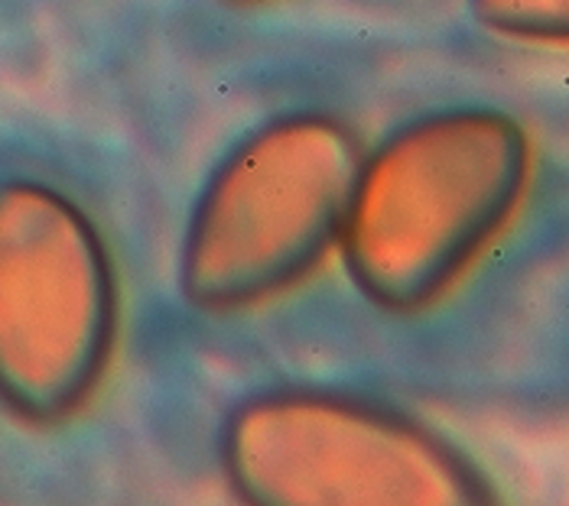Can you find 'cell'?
Returning a JSON list of instances; mask_svg holds the SVG:
<instances>
[{
  "instance_id": "1",
  "label": "cell",
  "mask_w": 569,
  "mask_h": 506,
  "mask_svg": "<svg viewBox=\"0 0 569 506\" xmlns=\"http://www.w3.org/2000/svg\"><path fill=\"white\" fill-rule=\"evenodd\" d=\"M527 130L495 108H449L397 126L355 169L339 251L371 305L430 308L482 260L521 209Z\"/></svg>"
},
{
  "instance_id": "2",
  "label": "cell",
  "mask_w": 569,
  "mask_h": 506,
  "mask_svg": "<svg viewBox=\"0 0 569 506\" xmlns=\"http://www.w3.org/2000/svg\"><path fill=\"white\" fill-rule=\"evenodd\" d=\"M361 143L322 111L244 133L202 185L179 244V293L199 312L277 298L339 244Z\"/></svg>"
},
{
  "instance_id": "3",
  "label": "cell",
  "mask_w": 569,
  "mask_h": 506,
  "mask_svg": "<svg viewBox=\"0 0 569 506\" xmlns=\"http://www.w3.org/2000/svg\"><path fill=\"white\" fill-rule=\"evenodd\" d=\"M221 470L248 504H488L479 464L427 422L378 399L283 386L221 428Z\"/></svg>"
},
{
  "instance_id": "4",
  "label": "cell",
  "mask_w": 569,
  "mask_h": 506,
  "mask_svg": "<svg viewBox=\"0 0 569 506\" xmlns=\"http://www.w3.org/2000/svg\"><path fill=\"white\" fill-rule=\"evenodd\" d=\"M118 280L86 211L37 179H0V406L27 425L79 416L118 344Z\"/></svg>"
},
{
  "instance_id": "5",
  "label": "cell",
  "mask_w": 569,
  "mask_h": 506,
  "mask_svg": "<svg viewBox=\"0 0 569 506\" xmlns=\"http://www.w3.org/2000/svg\"><path fill=\"white\" fill-rule=\"evenodd\" d=\"M472 17L505 40L567 42L569 0H469Z\"/></svg>"
},
{
  "instance_id": "6",
  "label": "cell",
  "mask_w": 569,
  "mask_h": 506,
  "mask_svg": "<svg viewBox=\"0 0 569 506\" xmlns=\"http://www.w3.org/2000/svg\"><path fill=\"white\" fill-rule=\"evenodd\" d=\"M224 7H258V3H267V0H219Z\"/></svg>"
}]
</instances>
